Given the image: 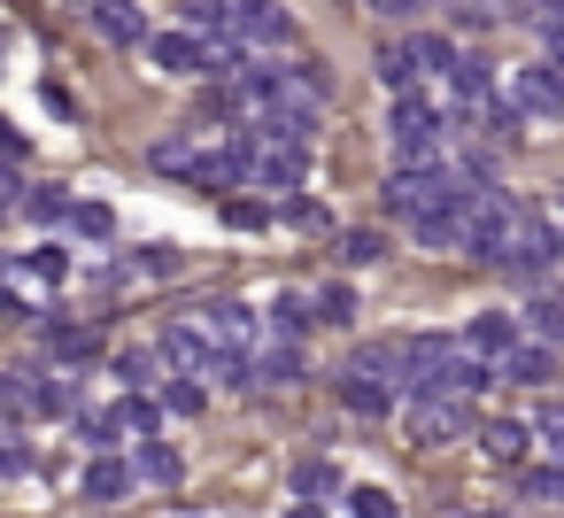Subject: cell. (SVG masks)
<instances>
[{"instance_id": "6da1fadb", "label": "cell", "mask_w": 564, "mask_h": 518, "mask_svg": "<svg viewBox=\"0 0 564 518\" xmlns=\"http://www.w3.org/2000/svg\"><path fill=\"white\" fill-rule=\"evenodd\" d=\"M387 140L402 163H448V140H456V117L433 109L425 94H394V117H387Z\"/></svg>"}, {"instance_id": "7a4b0ae2", "label": "cell", "mask_w": 564, "mask_h": 518, "mask_svg": "<svg viewBox=\"0 0 564 518\" xmlns=\"http://www.w3.org/2000/svg\"><path fill=\"white\" fill-rule=\"evenodd\" d=\"M464 186V171L456 163H394L387 171V186H379V202H387V217H425V209H441L448 194Z\"/></svg>"}, {"instance_id": "3957f363", "label": "cell", "mask_w": 564, "mask_h": 518, "mask_svg": "<svg viewBox=\"0 0 564 518\" xmlns=\"http://www.w3.org/2000/svg\"><path fill=\"white\" fill-rule=\"evenodd\" d=\"M402 425H410V441L441 449V441L471 433V402H464V395H410V402H402Z\"/></svg>"}, {"instance_id": "277c9868", "label": "cell", "mask_w": 564, "mask_h": 518, "mask_svg": "<svg viewBox=\"0 0 564 518\" xmlns=\"http://www.w3.org/2000/svg\"><path fill=\"white\" fill-rule=\"evenodd\" d=\"M556 263H564V233H556L549 217H518V240H510L502 271H518V279H541V271H556Z\"/></svg>"}, {"instance_id": "5b68a950", "label": "cell", "mask_w": 564, "mask_h": 518, "mask_svg": "<svg viewBox=\"0 0 564 518\" xmlns=\"http://www.w3.org/2000/svg\"><path fill=\"white\" fill-rule=\"evenodd\" d=\"M510 101H518V117H564V78H556V63L541 55V63H518L510 71Z\"/></svg>"}, {"instance_id": "8992f818", "label": "cell", "mask_w": 564, "mask_h": 518, "mask_svg": "<svg viewBox=\"0 0 564 518\" xmlns=\"http://www.w3.org/2000/svg\"><path fill=\"white\" fill-rule=\"evenodd\" d=\"M232 40L240 47H294V17L279 0H232Z\"/></svg>"}, {"instance_id": "52a82bcc", "label": "cell", "mask_w": 564, "mask_h": 518, "mask_svg": "<svg viewBox=\"0 0 564 518\" xmlns=\"http://www.w3.org/2000/svg\"><path fill=\"white\" fill-rule=\"evenodd\" d=\"M302 179H310V148H279V140H256L248 186H263V194H294Z\"/></svg>"}, {"instance_id": "ba28073f", "label": "cell", "mask_w": 564, "mask_h": 518, "mask_svg": "<svg viewBox=\"0 0 564 518\" xmlns=\"http://www.w3.org/2000/svg\"><path fill=\"white\" fill-rule=\"evenodd\" d=\"M155 364H171L178 379H194V371L217 364V341H209L194 317H186V325H163V333H155Z\"/></svg>"}, {"instance_id": "9c48e42d", "label": "cell", "mask_w": 564, "mask_h": 518, "mask_svg": "<svg viewBox=\"0 0 564 518\" xmlns=\"http://www.w3.org/2000/svg\"><path fill=\"white\" fill-rule=\"evenodd\" d=\"M148 55H155L163 78H202V71H217V47H202V32H155Z\"/></svg>"}, {"instance_id": "30bf717a", "label": "cell", "mask_w": 564, "mask_h": 518, "mask_svg": "<svg viewBox=\"0 0 564 518\" xmlns=\"http://www.w3.org/2000/svg\"><path fill=\"white\" fill-rule=\"evenodd\" d=\"M194 325H202L217 348H256V341H263V317H256L248 302H202Z\"/></svg>"}, {"instance_id": "8fae6325", "label": "cell", "mask_w": 564, "mask_h": 518, "mask_svg": "<svg viewBox=\"0 0 564 518\" xmlns=\"http://www.w3.org/2000/svg\"><path fill=\"white\" fill-rule=\"evenodd\" d=\"M94 32L109 40V47H148L155 32H148V17H140V0H94Z\"/></svg>"}, {"instance_id": "7c38bea8", "label": "cell", "mask_w": 564, "mask_h": 518, "mask_svg": "<svg viewBox=\"0 0 564 518\" xmlns=\"http://www.w3.org/2000/svg\"><path fill=\"white\" fill-rule=\"evenodd\" d=\"M464 348L487 356V364H502V356L518 348V317H510V310H479V317L464 325Z\"/></svg>"}, {"instance_id": "4fadbf2b", "label": "cell", "mask_w": 564, "mask_h": 518, "mask_svg": "<svg viewBox=\"0 0 564 518\" xmlns=\"http://www.w3.org/2000/svg\"><path fill=\"white\" fill-rule=\"evenodd\" d=\"M495 379H518V387H549L556 379V348L549 341H518L502 364H495Z\"/></svg>"}, {"instance_id": "5bb4252c", "label": "cell", "mask_w": 564, "mask_h": 518, "mask_svg": "<svg viewBox=\"0 0 564 518\" xmlns=\"http://www.w3.org/2000/svg\"><path fill=\"white\" fill-rule=\"evenodd\" d=\"M348 371H364V379H387V387L402 395V371H410V348H402V341H371V348H356V356H348Z\"/></svg>"}, {"instance_id": "9a60e30c", "label": "cell", "mask_w": 564, "mask_h": 518, "mask_svg": "<svg viewBox=\"0 0 564 518\" xmlns=\"http://www.w3.org/2000/svg\"><path fill=\"white\" fill-rule=\"evenodd\" d=\"M132 479H140V472H132L124 456H94V464H86V503H124Z\"/></svg>"}, {"instance_id": "2e32d148", "label": "cell", "mask_w": 564, "mask_h": 518, "mask_svg": "<svg viewBox=\"0 0 564 518\" xmlns=\"http://www.w3.org/2000/svg\"><path fill=\"white\" fill-rule=\"evenodd\" d=\"M286 379H302V341H256V387H286Z\"/></svg>"}, {"instance_id": "e0dca14e", "label": "cell", "mask_w": 564, "mask_h": 518, "mask_svg": "<svg viewBox=\"0 0 564 518\" xmlns=\"http://www.w3.org/2000/svg\"><path fill=\"white\" fill-rule=\"evenodd\" d=\"M340 402H348L356 418H387V410H394V387H387V379H364V371H340Z\"/></svg>"}, {"instance_id": "ac0fdd59", "label": "cell", "mask_w": 564, "mask_h": 518, "mask_svg": "<svg viewBox=\"0 0 564 518\" xmlns=\"http://www.w3.org/2000/svg\"><path fill=\"white\" fill-rule=\"evenodd\" d=\"M525 441H533V425H525V418H487V425H479V449H487L495 464H518V456H525Z\"/></svg>"}, {"instance_id": "d6986e66", "label": "cell", "mask_w": 564, "mask_h": 518, "mask_svg": "<svg viewBox=\"0 0 564 518\" xmlns=\"http://www.w3.org/2000/svg\"><path fill=\"white\" fill-rule=\"evenodd\" d=\"M132 472H140L148 487H178V479H186V464H178V449H171V441H155V433L140 441V456H132Z\"/></svg>"}, {"instance_id": "ffe728a7", "label": "cell", "mask_w": 564, "mask_h": 518, "mask_svg": "<svg viewBox=\"0 0 564 518\" xmlns=\"http://www.w3.org/2000/svg\"><path fill=\"white\" fill-rule=\"evenodd\" d=\"M410 47V63H417V78H448V63L464 55V47H448L441 32H417V40H402Z\"/></svg>"}, {"instance_id": "44dd1931", "label": "cell", "mask_w": 564, "mask_h": 518, "mask_svg": "<svg viewBox=\"0 0 564 518\" xmlns=\"http://www.w3.org/2000/svg\"><path fill=\"white\" fill-rule=\"evenodd\" d=\"M310 317H317V310H310L302 294H279V302H271V317H263V333H271V341H302V333H310Z\"/></svg>"}, {"instance_id": "7402d4cb", "label": "cell", "mask_w": 564, "mask_h": 518, "mask_svg": "<svg viewBox=\"0 0 564 518\" xmlns=\"http://www.w3.org/2000/svg\"><path fill=\"white\" fill-rule=\"evenodd\" d=\"M333 487H340V472H333L325 456H302V464H294V503H325Z\"/></svg>"}, {"instance_id": "603a6c76", "label": "cell", "mask_w": 564, "mask_h": 518, "mask_svg": "<svg viewBox=\"0 0 564 518\" xmlns=\"http://www.w3.org/2000/svg\"><path fill=\"white\" fill-rule=\"evenodd\" d=\"M525 325H533L549 348H564V294H533V302H525Z\"/></svg>"}, {"instance_id": "cb8c5ba5", "label": "cell", "mask_w": 564, "mask_h": 518, "mask_svg": "<svg viewBox=\"0 0 564 518\" xmlns=\"http://www.w3.org/2000/svg\"><path fill=\"white\" fill-rule=\"evenodd\" d=\"M379 86L417 94V63H410V47H402V40H394V47H379Z\"/></svg>"}, {"instance_id": "d4e9b609", "label": "cell", "mask_w": 564, "mask_h": 518, "mask_svg": "<svg viewBox=\"0 0 564 518\" xmlns=\"http://www.w3.org/2000/svg\"><path fill=\"white\" fill-rule=\"evenodd\" d=\"M24 209H32L40 225H70V209H78V202H70L63 186H32V194H24Z\"/></svg>"}, {"instance_id": "484cf974", "label": "cell", "mask_w": 564, "mask_h": 518, "mask_svg": "<svg viewBox=\"0 0 564 518\" xmlns=\"http://www.w3.org/2000/svg\"><path fill=\"white\" fill-rule=\"evenodd\" d=\"M47 348H55V364H86L101 341H94V333H78V325H47Z\"/></svg>"}, {"instance_id": "4316f807", "label": "cell", "mask_w": 564, "mask_h": 518, "mask_svg": "<svg viewBox=\"0 0 564 518\" xmlns=\"http://www.w3.org/2000/svg\"><path fill=\"white\" fill-rule=\"evenodd\" d=\"M325 325H356V287H317V302H310Z\"/></svg>"}, {"instance_id": "83f0119b", "label": "cell", "mask_w": 564, "mask_h": 518, "mask_svg": "<svg viewBox=\"0 0 564 518\" xmlns=\"http://www.w3.org/2000/svg\"><path fill=\"white\" fill-rule=\"evenodd\" d=\"M78 433L94 449H109V441H124V410H78Z\"/></svg>"}, {"instance_id": "f1b7e54d", "label": "cell", "mask_w": 564, "mask_h": 518, "mask_svg": "<svg viewBox=\"0 0 564 518\" xmlns=\"http://www.w3.org/2000/svg\"><path fill=\"white\" fill-rule=\"evenodd\" d=\"M32 472V441L17 425H0V479H24Z\"/></svg>"}, {"instance_id": "f546056e", "label": "cell", "mask_w": 564, "mask_h": 518, "mask_svg": "<svg viewBox=\"0 0 564 518\" xmlns=\"http://www.w3.org/2000/svg\"><path fill=\"white\" fill-rule=\"evenodd\" d=\"M32 410H40V418H63V410H70V379H47V371H40V379H32Z\"/></svg>"}, {"instance_id": "4dcf8cb0", "label": "cell", "mask_w": 564, "mask_h": 518, "mask_svg": "<svg viewBox=\"0 0 564 518\" xmlns=\"http://www.w3.org/2000/svg\"><path fill=\"white\" fill-rule=\"evenodd\" d=\"M518 487H525L533 503H564V464H533V472H525Z\"/></svg>"}, {"instance_id": "1f68e13d", "label": "cell", "mask_w": 564, "mask_h": 518, "mask_svg": "<svg viewBox=\"0 0 564 518\" xmlns=\"http://www.w3.org/2000/svg\"><path fill=\"white\" fill-rule=\"evenodd\" d=\"M70 225H78V240H109V233H117V217H109L101 202H78V209H70Z\"/></svg>"}, {"instance_id": "d6a6232c", "label": "cell", "mask_w": 564, "mask_h": 518, "mask_svg": "<svg viewBox=\"0 0 564 518\" xmlns=\"http://www.w3.org/2000/svg\"><path fill=\"white\" fill-rule=\"evenodd\" d=\"M379 256H387V240H379V233H340V263H356V271H364V263H379Z\"/></svg>"}, {"instance_id": "836d02e7", "label": "cell", "mask_w": 564, "mask_h": 518, "mask_svg": "<svg viewBox=\"0 0 564 518\" xmlns=\"http://www.w3.org/2000/svg\"><path fill=\"white\" fill-rule=\"evenodd\" d=\"M117 410H124V433H140V441L163 425V402H148V395H132V402H117Z\"/></svg>"}, {"instance_id": "e575fe53", "label": "cell", "mask_w": 564, "mask_h": 518, "mask_svg": "<svg viewBox=\"0 0 564 518\" xmlns=\"http://www.w3.org/2000/svg\"><path fill=\"white\" fill-rule=\"evenodd\" d=\"M24 271L55 287V279H70V256H63V248H32V256H24Z\"/></svg>"}, {"instance_id": "d590c367", "label": "cell", "mask_w": 564, "mask_h": 518, "mask_svg": "<svg viewBox=\"0 0 564 518\" xmlns=\"http://www.w3.org/2000/svg\"><path fill=\"white\" fill-rule=\"evenodd\" d=\"M202 402H209V395H202V379H171V387H163V410H178V418H194Z\"/></svg>"}, {"instance_id": "8d00e7d4", "label": "cell", "mask_w": 564, "mask_h": 518, "mask_svg": "<svg viewBox=\"0 0 564 518\" xmlns=\"http://www.w3.org/2000/svg\"><path fill=\"white\" fill-rule=\"evenodd\" d=\"M348 510L356 518H394V495L387 487H348Z\"/></svg>"}, {"instance_id": "74e56055", "label": "cell", "mask_w": 564, "mask_h": 518, "mask_svg": "<svg viewBox=\"0 0 564 518\" xmlns=\"http://www.w3.org/2000/svg\"><path fill=\"white\" fill-rule=\"evenodd\" d=\"M279 217H286V225H302V233H325V225H333V217H325L317 202H302V194H286V209H279Z\"/></svg>"}, {"instance_id": "f35d334b", "label": "cell", "mask_w": 564, "mask_h": 518, "mask_svg": "<svg viewBox=\"0 0 564 518\" xmlns=\"http://www.w3.org/2000/svg\"><path fill=\"white\" fill-rule=\"evenodd\" d=\"M225 217H232L240 233H256V225H271V209H263V202H232V194H225Z\"/></svg>"}, {"instance_id": "ab89813d", "label": "cell", "mask_w": 564, "mask_h": 518, "mask_svg": "<svg viewBox=\"0 0 564 518\" xmlns=\"http://www.w3.org/2000/svg\"><path fill=\"white\" fill-rule=\"evenodd\" d=\"M0 410H32V379H17V371H0Z\"/></svg>"}, {"instance_id": "60d3db41", "label": "cell", "mask_w": 564, "mask_h": 518, "mask_svg": "<svg viewBox=\"0 0 564 518\" xmlns=\"http://www.w3.org/2000/svg\"><path fill=\"white\" fill-rule=\"evenodd\" d=\"M117 379H124V387H148V379H155V356H117Z\"/></svg>"}, {"instance_id": "b9f144b4", "label": "cell", "mask_w": 564, "mask_h": 518, "mask_svg": "<svg viewBox=\"0 0 564 518\" xmlns=\"http://www.w3.org/2000/svg\"><path fill=\"white\" fill-rule=\"evenodd\" d=\"M140 271H148V279H163V271H178V256H171V248H148V256H140Z\"/></svg>"}, {"instance_id": "7bdbcfd3", "label": "cell", "mask_w": 564, "mask_h": 518, "mask_svg": "<svg viewBox=\"0 0 564 518\" xmlns=\"http://www.w3.org/2000/svg\"><path fill=\"white\" fill-rule=\"evenodd\" d=\"M533 24H541V47H549V55H564V17H533Z\"/></svg>"}, {"instance_id": "ee69618b", "label": "cell", "mask_w": 564, "mask_h": 518, "mask_svg": "<svg viewBox=\"0 0 564 518\" xmlns=\"http://www.w3.org/2000/svg\"><path fill=\"white\" fill-rule=\"evenodd\" d=\"M541 441H549V449H556V464H564V410H549V418H541Z\"/></svg>"}, {"instance_id": "f6af8a7d", "label": "cell", "mask_w": 564, "mask_h": 518, "mask_svg": "<svg viewBox=\"0 0 564 518\" xmlns=\"http://www.w3.org/2000/svg\"><path fill=\"white\" fill-rule=\"evenodd\" d=\"M371 9H379V17H410V9H417V0H371Z\"/></svg>"}, {"instance_id": "bcb514c9", "label": "cell", "mask_w": 564, "mask_h": 518, "mask_svg": "<svg viewBox=\"0 0 564 518\" xmlns=\"http://www.w3.org/2000/svg\"><path fill=\"white\" fill-rule=\"evenodd\" d=\"M533 17H564V0H533Z\"/></svg>"}, {"instance_id": "7dc6e473", "label": "cell", "mask_w": 564, "mask_h": 518, "mask_svg": "<svg viewBox=\"0 0 564 518\" xmlns=\"http://www.w3.org/2000/svg\"><path fill=\"white\" fill-rule=\"evenodd\" d=\"M286 518H325V510H317V503H294V510H286Z\"/></svg>"}, {"instance_id": "c3c4849f", "label": "cell", "mask_w": 564, "mask_h": 518, "mask_svg": "<svg viewBox=\"0 0 564 518\" xmlns=\"http://www.w3.org/2000/svg\"><path fill=\"white\" fill-rule=\"evenodd\" d=\"M464 518H502V510H464Z\"/></svg>"}, {"instance_id": "681fc988", "label": "cell", "mask_w": 564, "mask_h": 518, "mask_svg": "<svg viewBox=\"0 0 564 518\" xmlns=\"http://www.w3.org/2000/svg\"><path fill=\"white\" fill-rule=\"evenodd\" d=\"M556 217H564V186H556Z\"/></svg>"}, {"instance_id": "f907efd6", "label": "cell", "mask_w": 564, "mask_h": 518, "mask_svg": "<svg viewBox=\"0 0 564 518\" xmlns=\"http://www.w3.org/2000/svg\"><path fill=\"white\" fill-rule=\"evenodd\" d=\"M86 9H94V0H86Z\"/></svg>"}]
</instances>
